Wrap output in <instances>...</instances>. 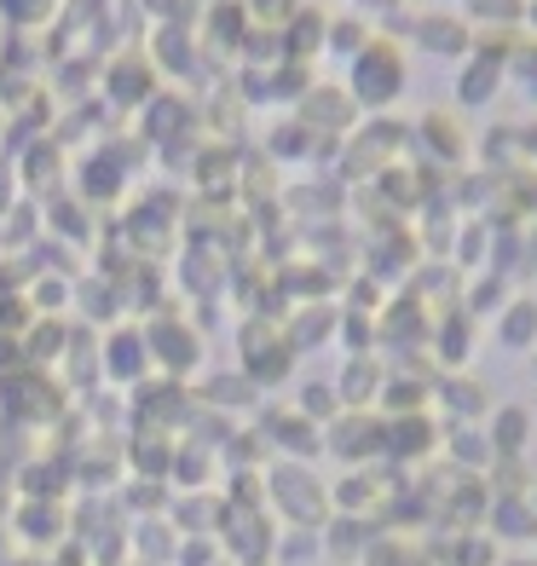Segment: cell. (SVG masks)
Here are the masks:
<instances>
[{"label": "cell", "instance_id": "obj_1", "mask_svg": "<svg viewBox=\"0 0 537 566\" xmlns=\"http://www.w3.org/2000/svg\"><path fill=\"white\" fill-rule=\"evenodd\" d=\"M399 75H404V64H399L393 46H388V41H370V53L358 59V98L388 105V98L399 93Z\"/></svg>", "mask_w": 537, "mask_h": 566}, {"label": "cell", "instance_id": "obj_2", "mask_svg": "<svg viewBox=\"0 0 537 566\" xmlns=\"http://www.w3.org/2000/svg\"><path fill=\"white\" fill-rule=\"evenodd\" d=\"M422 41L433 46V53H463L468 46L463 23H451V18H422Z\"/></svg>", "mask_w": 537, "mask_h": 566}, {"label": "cell", "instance_id": "obj_3", "mask_svg": "<svg viewBox=\"0 0 537 566\" xmlns=\"http://www.w3.org/2000/svg\"><path fill=\"white\" fill-rule=\"evenodd\" d=\"M497 87V53H485L474 70H468V87H463V98H485Z\"/></svg>", "mask_w": 537, "mask_h": 566}, {"label": "cell", "instance_id": "obj_4", "mask_svg": "<svg viewBox=\"0 0 537 566\" xmlns=\"http://www.w3.org/2000/svg\"><path fill=\"white\" fill-rule=\"evenodd\" d=\"M520 428H526V417L515 410V417H503V422H497V440H503V446H520Z\"/></svg>", "mask_w": 537, "mask_h": 566}, {"label": "cell", "instance_id": "obj_5", "mask_svg": "<svg viewBox=\"0 0 537 566\" xmlns=\"http://www.w3.org/2000/svg\"><path fill=\"white\" fill-rule=\"evenodd\" d=\"M480 12H492V18H515L520 12V0H474Z\"/></svg>", "mask_w": 537, "mask_h": 566}, {"label": "cell", "instance_id": "obj_6", "mask_svg": "<svg viewBox=\"0 0 537 566\" xmlns=\"http://www.w3.org/2000/svg\"><path fill=\"white\" fill-rule=\"evenodd\" d=\"M145 7H157V12H173V0H145Z\"/></svg>", "mask_w": 537, "mask_h": 566}, {"label": "cell", "instance_id": "obj_7", "mask_svg": "<svg viewBox=\"0 0 537 566\" xmlns=\"http://www.w3.org/2000/svg\"><path fill=\"white\" fill-rule=\"evenodd\" d=\"M531 18H537V7H531Z\"/></svg>", "mask_w": 537, "mask_h": 566}, {"label": "cell", "instance_id": "obj_8", "mask_svg": "<svg viewBox=\"0 0 537 566\" xmlns=\"http://www.w3.org/2000/svg\"><path fill=\"white\" fill-rule=\"evenodd\" d=\"M214 7H220V0H214Z\"/></svg>", "mask_w": 537, "mask_h": 566}]
</instances>
